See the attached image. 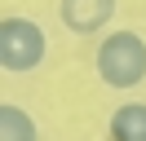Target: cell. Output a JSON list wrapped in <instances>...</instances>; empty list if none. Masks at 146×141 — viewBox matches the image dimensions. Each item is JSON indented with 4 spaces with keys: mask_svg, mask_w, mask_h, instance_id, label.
<instances>
[{
    "mask_svg": "<svg viewBox=\"0 0 146 141\" xmlns=\"http://www.w3.org/2000/svg\"><path fill=\"white\" fill-rule=\"evenodd\" d=\"M93 66H98V75H102L106 88H137L146 79V40L137 31L106 35V40L98 44Z\"/></svg>",
    "mask_w": 146,
    "mask_h": 141,
    "instance_id": "1",
    "label": "cell"
},
{
    "mask_svg": "<svg viewBox=\"0 0 146 141\" xmlns=\"http://www.w3.org/2000/svg\"><path fill=\"white\" fill-rule=\"evenodd\" d=\"M49 53V35L40 22H31V18H5L0 22V66L9 70V75H27V70H36L40 62H44Z\"/></svg>",
    "mask_w": 146,
    "mask_h": 141,
    "instance_id": "2",
    "label": "cell"
},
{
    "mask_svg": "<svg viewBox=\"0 0 146 141\" xmlns=\"http://www.w3.org/2000/svg\"><path fill=\"white\" fill-rule=\"evenodd\" d=\"M119 0H62L58 13H62V26L75 35H98L102 26L115 18Z\"/></svg>",
    "mask_w": 146,
    "mask_h": 141,
    "instance_id": "3",
    "label": "cell"
},
{
    "mask_svg": "<svg viewBox=\"0 0 146 141\" xmlns=\"http://www.w3.org/2000/svg\"><path fill=\"white\" fill-rule=\"evenodd\" d=\"M111 141H146V101H124L111 115Z\"/></svg>",
    "mask_w": 146,
    "mask_h": 141,
    "instance_id": "4",
    "label": "cell"
},
{
    "mask_svg": "<svg viewBox=\"0 0 146 141\" xmlns=\"http://www.w3.org/2000/svg\"><path fill=\"white\" fill-rule=\"evenodd\" d=\"M0 141H40L36 119H31L22 106H13V101H0Z\"/></svg>",
    "mask_w": 146,
    "mask_h": 141,
    "instance_id": "5",
    "label": "cell"
}]
</instances>
